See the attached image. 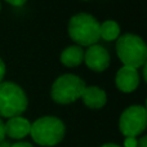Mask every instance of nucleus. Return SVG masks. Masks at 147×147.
I'll use <instances>...</instances> for the list:
<instances>
[{
    "label": "nucleus",
    "mask_w": 147,
    "mask_h": 147,
    "mask_svg": "<svg viewBox=\"0 0 147 147\" xmlns=\"http://www.w3.org/2000/svg\"><path fill=\"white\" fill-rule=\"evenodd\" d=\"M116 53L123 66L138 67L146 65L147 47L143 39L134 34H124L116 40Z\"/></svg>",
    "instance_id": "obj_1"
},
{
    "label": "nucleus",
    "mask_w": 147,
    "mask_h": 147,
    "mask_svg": "<svg viewBox=\"0 0 147 147\" xmlns=\"http://www.w3.org/2000/svg\"><path fill=\"white\" fill-rule=\"evenodd\" d=\"M66 127L63 121L56 116H43L31 124L30 136L40 146L52 147L63 140Z\"/></svg>",
    "instance_id": "obj_2"
},
{
    "label": "nucleus",
    "mask_w": 147,
    "mask_h": 147,
    "mask_svg": "<svg viewBox=\"0 0 147 147\" xmlns=\"http://www.w3.org/2000/svg\"><path fill=\"white\" fill-rule=\"evenodd\" d=\"M69 35L79 47H90L99 40V22L88 13H78L70 18Z\"/></svg>",
    "instance_id": "obj_3"
},
{
    "label": "nucleus",
    "mask_w": 147,
    "mask_h": 147,
    "mask_svg": "<svg viewBox=\"0 0 147 147\" xmlns=\"http://www.w3.org/2000/svg\"><path fill=\"white\" fill-rule=\"evenodd\" d=\"M28 99L25 90L18 84L12 81L0 83V116H21L26 111Z\"/></svg>",
    "instance_id": "obj_4"
},
{
    "label": "nucleus",
    "mask_w": 147,
    "mask_h": 147,
    "mask_svg": "<svg viewBox=\"0 0 147 147\" xmlns=\"http://www.w3.org/2000/svg\"><path fill=\"white\" fill-rule=\"evenodd\" d=\"M85 86V83L81 78L74 74H65L54 80L51 89L52 99L61 105L72 103L76 99L81 98Z\"/></svg>",
    "instance_id": "obj_5"
},
{
    "label": "nucleus",
    "mask_w": 147,
    "mask_h": 147,
    "mask_svg": "<svg viewBox=\"0 0 147 147\" xmlns=\"http://www.w3.org/2000/svg\"><path fill=\"white\" fill-rule=\"evenodd\" d=\"M147 125V111L145 106L134 105L123 111L119 120L120 132L125 137H137L142 134Z\"/></svg>",
    "instance_id": "obj_6"
},
{
    "label": "nucleus",
    "mask_w": 147,
    "mask_h": 147,
    "mask_svg": "<svg viewBox=\"0 0 147 147\" xmlns=\"http://www.w3.org/2000/svg\"><path fill=\"white\" fill-rule=\"evenodd\" d=\"M110 53L99 44H93L84 52V61L90 70L102 72L110 66Z\"/></svg>",
    "instance_id": "obj_7"
},
{
    "label": "nucleus",
    "mask_w": 147,
    "mask_h": 147,
    "mask_svg": "<svg viewBox=\"0 0 147 147\" xmlns=\"http://www.w3.org/2000/svg\"><path fill=\"white\" fill-rule=\"evenodd\" d=\"M115 84L119 90L124 93H132L140 85V74L137 69L123 66L115 76Z\"/></svg>",
    "instance_id": "obj_8"
},
{
    "label": "nucleus",
    "mask_w": 147,
    "mask_h": 147,
    "mask_svg": "<svg viewBox=\"0 0 147 147\" xmlns=\"http://www.w3.org/2000/svg\"><path fill=\"white\" fill-rule=\"evenodd\" d=\"M31 123L26 117L14 116L8 119V121L4 124L5 136L13 138V140H22L26 136L30 134Z\"/></svg>",
    "instance_id": "obj_9"
},
{
    "label": "nucleus",
    "mask_w": 147,
    "mask_h": 147,
    "mask_svg": "<svg viewBox=\"0 0 147 147\" xmlns=\"http://www.w3.org/2000/svg\"><path fill=\"white\" fill-rule=\"evenodd\" d=\"M81 99L89 109H102L107 102V96L106 92L99 86H85L81 94Z\"/></svg>",
    "instance_id": "obj_10"
},
{
    "label": "nucleus",
    "mask_w": 147,
    "mask_h": 147,
    "mask_svg": "<svg viewBox=\"0 0 147 147\" xmlns=\"http://www.w3.org/2000/svg\"><path fill=\"white\" fill-rule=\"evenodd\" d=\"M84 61V49L79 45L67 47L61 53V62L62 65L67 67L79 66Z\"/></svg>",
    "instance_id": "obj_11"
},
{
    "label": "nucleus",
    "mask_w": 147,
    "mask_h": 147,
    "mask_svg": "<svg viewBox=\"0 0 147 147\" xmlns=\"http://www.w3.org/2000/svg\"><path fill=\"white\" fill-rule=\"evenodd\" d=\"M120 36V26L112 20H107L99 23V39L106 41L116 40Z\"/></svg>",
    "instance_id": "obj_12"
},
{
    "label": "nucleus",
    "mask_w": 147,
    "mask_h": 147,
    "mask_svg": "<svg viewBox=\"0 0 147 147\" xmlns=\"http://www.w3.org/2000/svg\"><path fill=\"white\" fill-rule=\"evenodd\" d=\"M137 138L134 137H125V141H124V147H137Z\"/></svg>",
    "instance_id": "obj_13"
},
{
    "label": "nucleus",
    "mask_w": 147,
    "mask_h": 147,
    "mask_svg": "<svg viewBox=\"0 0 147 147\" xmlns=\"http://www.w3.org/2000/svg\"><path fill=\"white\" fill-rule=\"evenodd\" d=\"M5 76V63L1 58H0V83H3V79Z\"/></svg>",
    "instance_id": "obj_14"
},
{
    "label": "nucleus",
    "mask_w": 147,
    "mask_h": 147,
    "mask_svg": "<svg viewBox=\"0 0 147 147\" xmlns=\"http://www.w3.org/2000/svg\"><path fill=\"white\" fill-rule=\"evenodd\" d=\"M7 3H9L10 5H14V7H21V5H23L27 0H5Z\"/></svg>",
    "instance_id": "obj_15"
},
{
    "label": "nucleus",
    "mask_w": 147,
    "mask_h": 147,
    "mask_svg": "<svg viewBox=\"0 0 147 147\" xmlns=\"http://www.w3.org/2000/svg\"><path fill=\"white\" fill-rule=\"evenodd\" d=\"M4 137H5V130H4V123H3L1 117H0V142L4 141Z\"/></svg>",
    "instance_id": "obj_16"
},
{
    "label": "nucleus",
    "mask_w": 147,
    "mask_h": 147,
    "mask_svg": "<svg viewBox=\"0 0 147 147\" xmlns=\"http://www.w3.org/2000/svg\"><path fill=\"white\" fill-rule=\"evenodd\" d=\"M10 147H34V146L28 142H17V143L10 145Z\"/></svg>",
    "instance_id": "obj_17"
},
{
    "label": "nucleus",
    "mask_w": 147,
    "mask_h": 147,
    "mask_svg": "<svg viewBox=\"0 0 147 147\" xmlns=\"http://www.w3.org/2000/svg\"><path fill=\"white\" fill-rule=\"evenodd\" d=\"M137 147H147V137H146V136H143V137L138 141Z\"/></svg>",
    "instance_id": "obj_18"
},
{
    "label": "nucleus",
    "mask_w": 147,
    "mask_h": 147,
    "mask_svg": "<svg viewBox=\"0 0 147 147\" xmlns=\"http://www.w3.org/2000/svg\"><path fill=\"white\" fill-rule=\"evenodd\" d=\"M101 147H120V146L115 145V143H106V145H103V146H101Z\"/></svg>",
    "instance_id": "obj_19"
},
{
    "label": "nucleus",
    "mask_w": 147,
    "mask_h": 147,
    "mask_svg": "<svg viewBox=\"0 0 147 147\" xmlns=\"http://www.w3.org/2000/svg\"><path fill=\"white\" fill-rule=\"evenodd\" d=\"M0 147H10V145L8 142H4V141H3V142H0Z\"/></svg>",
    "instance_id": "obj_20"
},
{
    "label": "nucleus",
    "mask_w": 147,
    "mask_h": 147,
    "mask_svg": "<svg viewBox=\"0 0 147 147\" xmlns=\"http://www.w3.org/2000/svg\"><path fill=\"white\" fill-rule=\"evenodd\" d=\"M0 9H1V4H0Z\"/></svg>",
    "instance_id": "obj_21"
}]
</instances>
